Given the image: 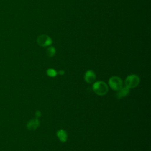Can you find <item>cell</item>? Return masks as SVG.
<instances>
[{
    "label": "cell",
    "instance_id": "1",
    "mask_svg": "<svg viewBox=\"0 0 151 151\" xmlns=\"http://www.w3.org/2000/svg\"><path fill=\"white\" fill-rule=\"evenodd\" d=\"M93 90L97 95L103 96L107 93L109 88L108 86L104 81H99L93 84Z\"/></svg>",
    "mask_w": 151,
    "mask_h": 151
},
{
    "label": "cell",
    "instance_id": "2",
    "mask_svg": "<svg viewBox=\"0 0 151 151\" xmlns=\"http://www.w3.org/2000/svg\"><path fill=\"white\" fill-rule=\"evenodd\" d=\"M140 82L139 77L135 74L128 76L125 80L126 87L129 88H133L138 86Z\"/></svg>",
    "mask_w": 151,
    "mask_h": 151
},
{
    "label": "cell",
    "instance_id": "3",
    "mask_svg": "<svg viewBox=\"0 0 151 151\" xmlns=\"http://www.w3.org/2000/svg\"><path fill=\"white\" fill-rule=\"evenodd\" d=\"M109 84L111 89L114 90H119L123 86L122 79L117 76H113L109 80Z\"/></svg>",
    "mask_w": 151,
    "mask_h": 151
},
{
    "label": "cell",
    "instance_id": "4",
    "mask_svg": "<svg viewBox=\"0 0 151 151\" xmlns=\"http://www.w3.org/2000/svg\"><path fill=\"white\" fill-rule=\"evenodd\" d=\"M37 42L41 47H47L52 43V40L47 35L42 34L37 37Z\"/></svg>",
    "mask_w": 151,
    "mask_h": 151
},
{
    "label": "cell",
    "instance_id": "5",
    "mask_svg": "<svg viewBox=\"0 0 151 151\" xmlns=\"http://www.w3.org/2000/svg\"><path fill=\"white\" fill-rule=\"evenodd\" d=\"M40 125V122L37 118L32 119L29 120L27 124V127L29 130H35Z\"/></svg>",
    "mask_w": 151,
    "mask_h": 151
},
{
    "label": "cell",
    "instance_id": "6",
    "mask_svg": "<svg viewBox=\"0 0 151 151\" xmlns=\"http://www.w3.org/2000/svg\"><path fill=\"white\" fill-rule=\"evenodd\" d=\"M96 79V74L92 70H88L86 72L84 75V80L88 83H91L94 81Z\"/></svg>",
    "mask_w": 151,
    "mask_h": 151
},
{
    "label": "cell",
    "instance_id": "7",
    "mask_svg": "<svg viewBox=\"0 0 151 151\" xmlns=\"http://www.w3.org/2000/svg\"><path fill=\"white\" fill-rule=\"evenodd\" d=\"M130 92V88H129L127 87H122L120 90H119V91L117 94V98L119 99H122L123 97H125L127 96Z\"/></svg>",
    "mask_w": 151,
    "mask_h": 151
},
{
    "label": "cell",
    "instance_id": "8",
    "mask_svg": "<svg viewBox=\"0 0 151 151\" xmlns=\"http://www.w3.org/2000/svg\"><path fill=\"white\" fill-rule=\"evenodd\" d=\"M57 136L58 138L59 139V140L61 142L64 143L67 141V134L65 130H64L63 129H60V130H58L57 132Z\"/></svg>",
    "mask_w": 151,
    "mask_h": 151
},
{
    "label": "cell",
    "instance_id": "9",
    "mask_svg": "<svg viewBox=\"0 0 151 151\" xmlns=\"http://www.w3.org/2000/svg\"><path fill=\"white\" fill-rule=\"evenodd\" d=\"M47 54L48 57H53L55 54V49L54 47H49L47 50Z\"/></svg>",
    "mask_w": 151,
    "mask_h": 151
},
{
    "label": "cell",
    "instance_id": "10",
    "mask_svg": "<svg viewBox=\"0 0 151 151\" xmlns=\"http://www.w3.org/2000/svg\"><path fill=\"white\" fill-rule=\"evenodd\" d=\"M47 74L48 76H50L51 77H54L56 76L57 73L55 70H54L52 68H49L47 70Z\"/></svg>",
    "mask_w": 151,
    "mask_h": 151
},
{
    "label": "cell",
    "instance_id": "11",
    "mask_svg": "<svg viewBox=\"0 0 151 151\" xmlns=\"http://www.w3.org/2000/svg\"><path fill=\"white\" fill-rule=\"evenodd\" d=\"M41 111H39V110L36 111V112L35 113V118L38 119V118L40 117H41Z\"/></svg>",
    "mask_w": 151,
    "mask_h": 151
},
{
    "label": "cell",
    "instance_id": "12",
    "mask_svg": "<svg viewBox=\"0 0 151 151\" xmlns=\"http://www.w3.org/2000/svg\"><path fill=\"white\" fill-rule=\"evenodd\" d=\"M58 73L60 74V75H64V70H60Z\"/></svg>",
    "mask_w": 151,
    "mask_h": 151
}]
</instances>
